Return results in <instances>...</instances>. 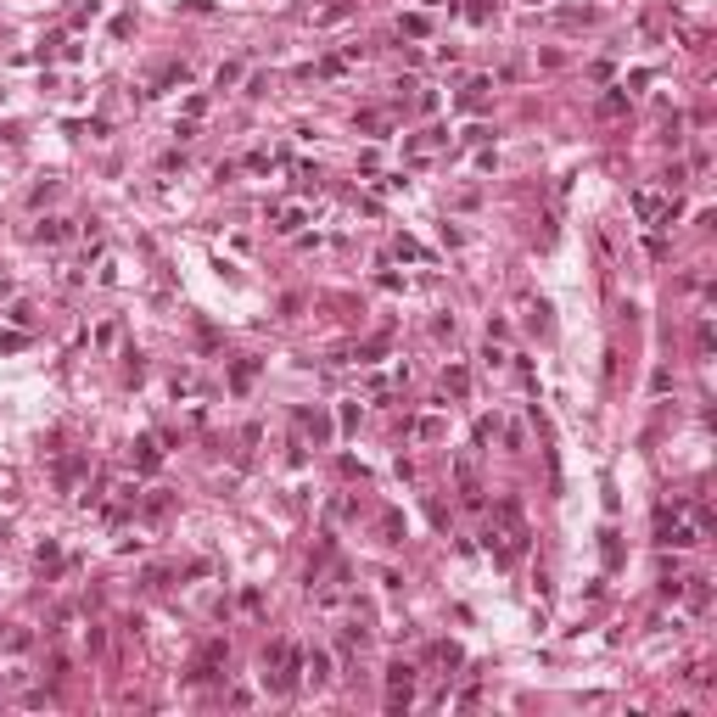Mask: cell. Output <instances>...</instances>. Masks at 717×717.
<instances>
[{
  "label": "cell",
  "instance_id": "obj_1",
  "mask_svg": "<svg viewBox=\"0 0 717 717\" xmlns=\"http://www.w3.org/2000/svg\"><path fill=\"white\" fill-rule=\"evenodd\" d=\"M409 701H415V667L398 661V667H387V712H398Z\"/></svg>",
  "mask_w": 717,
  "mask_h": 717
},
{
  "label": "cell",
  "instance_id": "obj_2",
  "mask_svg": "<svg viewBox=\"0 0 717 717\" xmlns=\"http://www.w3.org/2000/svg\"><path fill=\"white\" fill-rule=\"evenodd\" d=\"M303 219H309V208H303V202H269V225H275L280 236H292Z\"/></svg>",
  "mask_w": 717,
  "mask_h": 717
},
{
  "label": "cell",
  "instance_id": "obj_3",
  "mask_svg": "<svg viewBox=\"0 0 717 717\" xmlns=\"http://www.w3.org/2000/svg\"><path fill=\"white\" fill-rule=\"evenodd\" d=\"M303 672H309V684H325V678H331V656H325V650H309Z\"/></svg>",
  "mask_w": 717,
  "mask_h": 717
},
{
  "label": "cell",
  "instance_id": "obj_4",
  "mask_svg": "<svg viewBox=\"0 0 717 717\" xmlns=\"http://www.w3.org/2000/svg\"><path fill=\"white\" fill-rule=\"evenodd\" d=\"M617 112H628V84H622V90H605V95H600V118H617Z\"/></svg>",
  "mask_w": 717,
  "mask_h": 717
},
{
  "label": "cell",
  "instance_id": "obj_5",
  "mask_svg": "<svg viewBox=\"0 0 717 717\" xmlns=\"http://www.w3.org/2000/svg\"><path fill=\"white\" fill-rule=\"evenodd\" d=\"M135 466H141V471H158V466H162V454H158V443H152V437H141V443H135Z\"/></svg>",
  "mask_w": 717,
  "mask_h": 717
},
{
  "label": "cell",
  "instance_id": "obj_6",
  "mask_svg": "<svg viewBox=\"0 0 717 717\" xmlns=\"http://www.w3.org/2000/svg\"><path fill=\"white\" fill-rule=\"evenodd\" d=\"M415 437H420V443H437V437H443V420H437V415H420V420H415Z\"/></svg>",
  "mask_w": 717,
  "mask_h": 717
},
{
  "label": "cell",
  "instance_id": "obj_7",
  "mask_svg": "<svg viewBox=\"0 0 717 717\" xmlns=\"http://www.w3.org/2000/svg\"><path fill=\"white\" fill-rule=\"evenodd\" d=\"M443 387H449V393H460V398H466V387H471V376H466V370H460V365H449V370H443Z\"/></svg>",
  "mask_w": 717,
  "mask_h": 717
},
{
  "label": "cell",
  "instance_id": "obj_8",
  "mask_svg": "<svg viewBox=\"0 0 717 717\" xmlns=\"http://www.w3.org/2000/svg\"><path fill=\"white\" fill-rule=\"evenodd\" d=\"M252 376H258V365L247 359V365H236V370H230V387H236V393H247V381H252Z\"/></svg>",
  "mask_w": 717,
  "mask_h": 717
},
{
  "label": "cell",
  "instance_id": "obj_9",
  "mask_svg": "<svg viewBox=\"0 0 717 717\" xmlns=\"http://www.w3.org/2000/svg\"><path fill=\"white\" fill-rule=\"evenodd\" d=\"M68 236V225H62V219H45V225H40V241H62Z\"/></svg>",
  "mask_w": 717,
  "mask_h": 717
},
{
  "label": "cell",
  "instance_id": "obj_10",
  "mask_svg": "<svg viewBox=\"0 0 717 717\" xmlns=\"http://www.w3.org/2000/svg\"><path fill=\"white\" fill-rule=\"evenodd\" d=\"M376 191H387V196L403 191V174H376Z\"/></svg>",
  "mask_w": 717,
  "mask_h": 717
},
{
  "label": "cell",
  "instance_id": "obj_11",
  "mask_svg": "<svg viewBox=\"0 0 717 717\" xmlns=\"http://www.w3.org/2000/svg\"><path fill=\"white\" fill-rule=\"evenodd\" d=\"M521 6H544V0H521Z\"/></svg>",
  "mask_w": 717,
  "mask_h": 717
}]
</instances>
